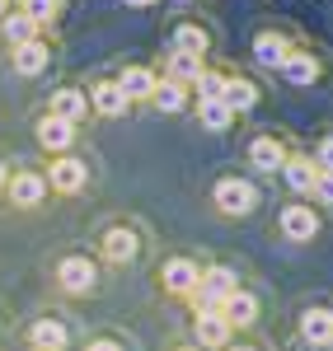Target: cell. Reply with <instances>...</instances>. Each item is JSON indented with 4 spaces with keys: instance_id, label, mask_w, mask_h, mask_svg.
<instances>
[{
    "instance_id": "1",
    "label": "cell",
    "mask_w": 333,
    "mask_h": 351,
    "mask_svg": "<svg viewBox=\"0 0 333 351\" xmlns=\"http://www.w3.org/2000/svg\"><path fill=\"white\" fill-rule=\"evenodd\" d=\"M235 291H240V286H235V271L230 267H207L202 276H197V286H193L197 314H221V304L235 295Z\"/></svg>"
},
{
    "instance_id": "2",
    "label": "cell",
    "mask_w": 333,
    "mask_h": 351,
    "mask_svg": "<svg viewBox=\"0 0 333 351\" xmlns=\"http://www.w3.org/2000/svg\"><path fill=\"white\" fill-rule=\"evenodd\" d=\"M216 206H221L225 216H249L253 206H258V192H253L249 178H221L216 183Z\"/></svg>"
},
{
    "instance_id": "3",
    "label": "cell",
    "mask_w": 333,
    "mask_h": 351,
    "mask_svg": "<svg viewBox=\"0 0 333 351\" xmlns=\"http://www.w3.org/2000/svg\"><path fill=\"white\" fill-rule=\"evenodd\" d=\"M94 263L89 258H80V253H71V258H61L56 263V281H61V291L66 295H84V291H94Z\"/></svg>"
},
{
    "instance_id": "4",
    "label": "cell",
    "mask_w": 333,
    "mask_h": 351,
    "mask_svg": "<svg viewBox=\"0 0 333 351\" xmlns=\"http://www.w3.org/2000/svg\"><path fill=\"white\" fill-rule=\"evenodd\" d=\"M84 178H89L84 160H76V155H56L43 183H47L52 192H66V197H71V192H80V188H84Z\"/></svg>"
},
{
    "instance_id": "5",
    "label": "cell",
    "mask_w": 333,
    "mask_h": 351,
    "mask_svg": "<svg viewBox=\"0 0 333 351\" xmlns=\"http://www.w3.org/2000/svg\"><path fill=\"white\" fill-rule=\"evenodd\" d=\"M10 66H14V75H43V71L52 66V52H47L43 38H33V43H19V47L10 52Z\"/></svg>"
},
{
    "instance_id": "6",
    "label": "cell",
    "mask_w": 333,
    "mask_h": 351,
    "mask_svg": "<svg viewBox=\"0 0 333 351\" xmlns=\"http://www.w3.org/2000/svg\"><path fill=\"white\" fill-rule=\"evenodd\" d=\"M5 192H10V202H14V206H38V202H43V197H47V183H43V173H14V178H10V183H5Z\"/></svg>"
},
{
    "instance_id": "7",
    "label": "cell",
    "mask_w": 333,
    "mask_h": 351,
    "mask_svg": "<svg viewBox=\"0 0 333 351\" xmlns=\"http://www.w3.org/2000/svg\"><path fill=\"white\" fill-rule=\"evenodd\" d=\"M155 80H160L155 71H146V66H127L113 84H117V89H122V99L132 104V99H150V94H155Z\"/></svg>"
},
{
    "instance_id": "8",
    "label": "cell",
    "mask_w": 333,
    "mask_h": 351,
    "mask_svg": "<svg viewBox=\"0 0 333 351\" xmlns=\"http://www.w3.org/2000/svg\"><path fill=\"white\" fill-rule=\"evenodd\" d=\"M249 164H253V169H263V173H273V169H282V164H286V145H282L277 136H253Z\"/></svg>"
},
{
    "instance_id": "9",
    "label": "cell",
    "mask_w": 333,
    "mask_h": 351,
    "mask_svg": "<svg viewBox=\"0 0 333 351\" xmlns=\"http://www.w3.org/2000/svg\"><path fill=\"white\" fill-rule=\"evenodd\" d=\"M71 141H76V127H71V122H61L52 112L38 122V145H43V150H56V155H61V150H71Z\"/></svg>"
},
{
    "instance_id": "10",
    "label": "cell",
    "mask_w": 333,
    "mask_h": 351,
    "mask_svg": "<svg viewBox=\"0 0 333 351\" xmlns=\"http://www.w3.org/2000/svg\"><path fill=\"white\" fill-rule=\"evenodd\" d=\"M301 337L310 347H329L333 342V314L329 309H306L301 314Z\"/></svg>"
},
{
    "instance_id": "11",
    "label": "cell",
    "mask_w": 333,
    "mask_h": 351,
    "mask_svg": "<svg viewBox=\"0 0 333 351\" xmlns=\"http://www.w3.org/2000/svg\"><path fill=\"white\" fill-rule=\"evenodd\" d=\"M253 56H258V66L282 71V61L291 56V47H286V38H282V33H258V38H253Z\"/></svg>"
},
{
    "instance_id": "12",
    "label": "cell",
    "mask_w": 333,
    "mask_h": 351,
    "mask_svg": "<svg viewBox=\"0 0 333 351\" xmlns=\"http://www.w3.org/2000/svg\"><path fill=\"white\" fill-rule=\"evenodd\" d=\"M197 263H188V258H169L165 263V286L174 291V295H193V286H197Z\"/></svg>"
},
{
    "instance_id": "13",
    "label": "cell",
    "mask_w": 333,
    "mask_h": 351,
    "mask_svg": "<svg viewBox=\"0 0 333 351\" xmlns=\"http://www.w3.org/2000/svg\"><path fill=\"white\" fill-rule=\"evenodd\" d=\"M84 108H89V99H84L80 89H56L52 104H47V112H52V117H61V122H71V127L84 117Z\"/></svg>"
},
{
    "instance_id": "14",
    "label": "cell",
    "mask_w": 333,
    "mask_h": 351,
    "mask_svg": "<svg viewBox=\"0 0 333 351\" xmlns=\"http://www.w3.org/2000/svg\"><path fill=\"white\" fill-rule=\"evenodd\" d=\"M221 319H225L230 328H249L253 319H258V300H253L249 291H235V295L221 304Z\"/></svg>"
},
{
    "instance_id": "15",
    "label": "cell",
    "mask_w": 333,
    "mask_h": 351,
    "mask_svg": "<svg viewBox=\"0 0 333 351\" xmlns=\"http://www.w3.org/2000/svg\"><path fill=\"white\" fill-rule=\"evenodd\" d=\"M28 342H33V351H66V324L38 319V324L28 328Z\"/></svg>"
},
{
    "instance_id": "16",
    "label": "cell",
    "mask_w": 333,
    "mask_h": 351,
    "mask_svg": "<svg viewBox=\"0 0 333 351\" xmlns=\"http://www.w3.org/2000/svg\"><path fill=\"white\" fill-rule=\"evenodd\" d=\"M104 258L108 263H132L137 258V234L127 225H113L108 234H104Z\"/></svg>"
},
{
    "instance_id": "17",
    "label": "cell",
    "mask_w": 333,
    "mask_h": 351,
    "mask_svg": "<svg viewBox=\"0 0 333 351\" xmlns=\"http://www.w3.org/2000/svg\"><path fill=\"white\" fill-rule=\"evenodd\" d=\"M282 230H286V239H314L319 220H314L310 206H286V211H282Z\"/></svg>"
},
{
    "instance_id": "18",
    "label": "cell",
    "mask_w": 333,
    "mask_h": 351,
    "mask_svg": "<svg viewBox=\"0 0 333 351\" xmlns=\"http://www.w3.org/2000/svg\"><path fill=\"white\" fill-rule=\"evenodd\" d=\"M193 332H197V347H225L230 342V324L221 314H197Z\"/></svg>"
},
{
    "instance_id": "19",
    "label": "cell",
    "mask_w": 333,
    "mask_h": 351,
    "mask_svg": "<svg viewBox=\"0 0 333 351\" xmlns=\"http://www.w3.org/2000/svg\"><path fill=\"white\" fill-rule=\"evenodd\" d=\"M282 75H286L291 84H314L319 80V61H314L310 52H291L286 61H282Z\"/></svg>"
},
{
    "instance_id": "20",
    "label": "cell",
    "mask_w": 333,
    "mask_h": 351,
    "mask_svg": "<svg viewBox=\"0 0 333 351\" xmlns=\"http://www.w3.org/2000/svg\"><path fill=\"white\" fill-rule=\"evenodd\" d=\"M282 173H286V183H291V192H310L314 188V178H319V169L306 160V155H286V164H282Z\"/></svg>"
},
{
    "instance_id": "21",
    "label": "cell",
    "mask_w": 333,
    "mask_h": 351,
    "mask_svg": "<svg viewBox=\"0 0 333 351\" xmlns=\"http://www.w3.org/2000/svg\"><path fill=\"white\" fill-rule=\"evenodd\" d=\"M89 104L104 112V117H122V112H127V99H122V89H117L113 80H99V84H94Z\"/></svg>"
},
{
    "instance_id": "22",
    "label": "cell",
    "mask_w": 333,
    "mask_h": 351,
    "mask_svg": "<svg viewBox=\"0 0 333 351\" xmlns=\"http://www.w3.org/2000/svg\"><path fill=\"white\" fill-rule=\"evenodd\" d=\"M0 33H5V43H10V47H19V43H33V38H38L33 19H28V14H19V10L0 14Z\"/></svg>"
},
{
    "instance_id": "23",
    "label": "cell",
    "mask_w": 333,
    "mask_h": 351,
    "mask_svg": "<svg viewBox=\"0 0 333 351\" xmlns=\"http://www.w3.org/2000/svg\"><path fill=\"white\" fill-rule=\"evenodd\" d=\"M221 104L235 112V117H240V112H249L253 104H258V89H253L249 80H240V75H230V84H225V99H221Z\"/></svg>"
},
{
    "instance_id": "24",
    "label": "cell",
    "mask_w": 333,
    "mask_h": 351,
    "mask_svg": "<svg viewBox=\"0 0 333 351\" xmlns=\"http://www.w3.org/2000/svg\"><path fill=\"white\" fill-rule=\"evenodd\" d=\"M150 104H155L160 112H183L188 94H183V84H179V80H155V94H150Z\"/></svg>"
},
{
    "instance_id": "25",
    "label": "cell",
    "mask_w": 333,
    "mask_h": 351,
    "mask_svg": "<svg viewBox=\"0 0 333 351\" xmlns=\"http://www.w3.org/2000/svg\"><path fill=\"white\" fill-rule=\"evenodd\" d=\"M14 10L33 19V28H47L56 24V14H61V0H14Z\"/></svg>"
},
{
    "instance_id": "26",
    "label": "cell",
    "mask_w": 333,
    "mask_h": 351,
    "mask_svg": "<svg viewBox=\"0 0 333 351\" xmlns=\"http://www.w3.org/2000/svg\"><path fill=\"white\" fill-rule=\"evenodd\" d=\"M197 75H202V56H193V52H179V47H174V52H169V80H197Z\"/></svg>"
},
{
    "instance_id": "27",
    "label": "cell",
    "mask_w": 333,
    "mask_h": 351,
    "mask_svg": "<svg viewBox=\"0 0 333 351\" xmlns=\"http://www.w3.org/2000/svg\"><path fill=\"white\" fill-rule=\"evenodd\" d=\"M225 84H230L225 71H207V66H202V75H197V99H202V104H216V99H225Z\"/></svg>"
},
{
    "instance_id": "28",
    "label": "cell",
    "mask_w": 333,
    "mask_h": 351,
    "mask_svg": "<svg viewBox=\"0 0 333 351\" xmlns=\"http://www.w3.org/2000/svg\"><path fill=\"white\" fill-rule=\"evenodd\" d=\"M174 47H179V52L202 56V52H207V28H197V24H179V28H174Z\"/></svg>"
},
{
    "instance_id": "29",
    "label": "cell",
    "mask_w": 333,
    "mask_h": 351,
    "mask_svg": "<svg viewBox=\"0 0 333 351\" xmlns=\"http://www.w3.org/2000/svg\"><path fill=\"white\" fill-rule=\"evenodd\" d=\"M197 117H202V127H207V132H225V127L235 122V112L225 108L221 99H216V104H197Z\"/></svg>"
},
{
    "instance_id": "30",
    "label": "cell",
    "mask_w": 333,
    "mask_h": 351,
    "mask_svg": "<svg viewBox=\"0 0 333 351\" xmlns=\"http://www.w3.org/2000/svg\"><path fill=\"white\" fill-rule=\"evenodd\" d=\"M314 169H319V173H333V136H329V141H319V150H314Z\"/></svg>"
},
{
    "instance_id": "31",
    "label": "cell",
    "mask_w": 333,
    "mask_h": 351,
    "mask_svg": "<svg viewBox=\"0 0 333 351\" xmlns=\"http://www.w3.org/2000/svg\"><path fill=\"white\" fill-rule=\"evenodd\" d=\"M310 192H314L319 202H329V206H333V173H319V178H314V188H310Z\"/></svg>"
},
{
    "instance_id": "32",
    "label": "cell",
    "mask_w": 333,
    "mask_h": 351,
    "mask_svg": "<svg viewBox=\"0 0 333 351\" xmlns=\"http://www.w3.org/2000/svg\"><path fill=\"white\" fill-rule=\"evenodd\" d=\"M84 351H122V347H117V342H108V337H99V342H89Z\"/></svg>"
},
{
    "instance_id": "33",
    "label": "cell",
    "mask_w": 333,
    "mask_h": 351,
    "mask_svg": "<svg viewBox=\"0 0 333 351\" xmlns=\"http://www.w3.org/2000/svg\"><path fill=\"white\" fill-rule=\"evenodd\" d=\"M122 5H132V10H141V5H155V0H122Z\"/></svg>"
},
{
    "instance_id": "34",
    "label": "cell",
    "mask_w": 333,
    "mask_h": 351,
    "mask_svg": "<svg viewBox=\"0 0 333 351\" xmlns=\"http://www.w3.org/2000/svg\"><path fill=\"white\" fill-rule=\"evenodd\" d=\"M10 10H14V0H0V14H10Z\"/></svg>"
},
{
    "instance_id": "35",
    "label": "cell",
    "mask_w": 333,
    "mask_h": 351,
    "mask_svg": "<svg viewBox=\"0 0 333 351\" xmlns=\"http://www.w3.org/2000/svg\"><path fill=\"white\" fill-rule=\"evenodd\" d=\"M5 183H10V173H5V164H0V192H5Z\"/></svg>"
},
{
    "instance_id": "36",
    "label": "cell",
    "mask_w": 333,
    "mask_h": 351,
    "mask_svg": "<svg viewBox=\"0 0 333 351\" xmlns=\"http://www.w3.org/2000/svg\"><path fill=\"white\" fill-rule=\"evenodd\" d=\"M183 351H202V347H183Z\"/></svg>"
},
{
    "instance_id": "37",
    "label": "cell",
    "mask_w": 333,
    "mask_h": 351,
    "mask_svg": "<svg viewBox=\"0 0 333 351\" xmlns=\"http://www.w3.org/2000/svg\"><path fill=\"white\" fill-rule=\"evenodd\" d=\"M235 351H249V347H235Z\"/></svg>"
},
{
    "instance_id": "38",
    "label": "cell",
    "mask_w": 333,
    "mask_h": 351,
    "mask_svg": "<svg viewBox=\"0 0 333 351\" xmlns=\"http://www.w3.org/2000/svg\"><path fill=\"white\" fill-rule=\"evenodd\" d=\"M179 5H188V0H179Z\"/></svg>"
}]
</instances>
